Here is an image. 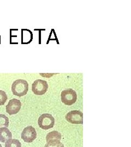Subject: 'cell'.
Wrapping results in <instances>:
<instances>
[{
  "mask_svg": "<svg viewBox=\"0 0 131 147\" xmlns=\"http://www.w3.org/2000/svg\"><path fill=\"white\" fill-rule=\"evenodd\" d=\"M12 138V134L7 127L0 128V142L5 143Z\"/></svg>",
  "mask_w": 131,
  "mask_h": 147,
  "instance_id": "cell-8",
  "label": "cell"
},
{
  "mask_svg": "<svg viewBox=\"0 0 131 147\" xmlns=\"http://www.w3.org/2000/svg\"><path fill=\"white\" fill-rule=\"evenodd\" d=\"M9 126L8 118L3 114H0V128L8 127Z\"/></svg>",
  "mask_w": 131,
  "mask_h": 147,
  "instance_id": "cell-12",
  "label": "cell"
},
{
  "mask_svg": "<svg viewBox=\"0 0 131 147\" xmlns=\"http://www.w3.org/2000/svg\"><path fill=\"white\" fill-rule=\"evenodd\" d=\"M38 125L44 130H48L52 128L55 124V119L54 117L49 113H44L38 118Z\"/></svg>",
  "mask_w": 131,
  "mask_h": 147,
  "instance_id": "cell-2",
  "label": "cell"
},
{
  "mask_svg": "<svg viewBox=\"0 0 131 147\" xmlns=\"http://www.w3.org/2000/svg\"><path fill=\"white\" fill-rule=\"evenodd\" d=\"M61 101L65 105H72L77 99V94L75 90L72 89L64 90L61 94Z\"/></svg>",
  "mask_w": 131,
  "mask_h": 147,
  "instance_id": "cell-3",
  "label": "cell"
},
{
  "mask_svg": "<svg viewBox=\"0 0 131 147\" xmlns=\"http://www.w3.org/2000/svg\"><path fill=\"white\" fill-rule=\"evenodd\" d=\"M29 84L26 80L19 79L16 80L12 86V91L13 95L21 97L27 93Z\"/></svg>",
  "mask_w": 131,
  "mask_h": 147,
  "instance_id": "cell-1",
  "label": "cell"
},
{
  "mask_svg": "<svg viewBox=\"0 0 131 147\" xmlns=\"http://www.w3.org/2000/svg\"><path fill=\"white\" fill-rule=\"evenodd\" d=\"M0 147H2V145L0 144Z\"/></svg>",
  "mask_w": 131,
  "mask_h": 147,
  "instance_id": "cell-14",
  "label": "cell"
},
{
  "mask_svg": "<svg viewBox=\"0 0 131 147\" xmlns=\"http://www.w3.org/2000/svg\"><path fill=\"white\" fill-rule=\"evenodd\" d=\"M37 138V132L32 126L25 127L21 134V138L26 143H31Z\"/></svg>",
  "mask_w": 131,
  "mask_h": 147,
  "instance_id": "cell-6",
  "label": "cell"
},
{
  "mask_svg": "<svg viewBox=\"0 0 131 147\" xmlns=\"http://www.w3.org/2000/svg\"><path fill=\"white\" fill-rule=\"evenodd\" d=\"M21 103L20 101L16 99L10 100L8 104L6 106V112L10 115H16L20 110Z\"/></svg>",
  "mask_w": 131,
  "mask_h": 147,
  "instance_id": "cell-7",
  "label": "cell"
},
{
  "mask_svg": "<svg viewBox=\"0 0 131 147\" xmlns=\"http://www.w3.org/2000/svg\"><path fill=\"white\" fill-rule=\"evenodd\" d=\"M66 119L72 124H83V113L80 111H71L66 116Z\"/></svg>",
  "mask_w": 131,
  "mask_h": 147,
  "instance_id": "cell-5",
  "label": "cell"
},
{
  "mask_svg": "<svg viewBox=\"0 0 131 147\" xmlns=\"http://www.w3.org/2000/svg\"><path fill=\"white\" fill-rule=\"evenodd\" d=\"M5 147H21V144L18 140L11 138L5 142Z\"/></svg>",
  "mask_w": 131,
  "mask_h": 147,
  "instance_id": "cell-10",
  "label": "cell"
},
{
  "mask_svg": "<svg viewBox=\"0 0 131 147\" xmlns=\"http://www.w3.org/2000/svg\"><path fill=\"white\" fill-rule=\"evenodd\" d=\"M48 88L47 82L41 79L36 80L32 85V90L35 94L37 95L44 94L47 91Z\"/></svg>",
  "mask_w": 131,
  "mask_h": 147,
  "instance_id": "cell-4",
  "label": "cell"
},
{
  "mask_svg": "<svg viewBox=\"0 0 131 147\" xmlns=\"http://www.w3.org/2000/svg\"><path fill=\"white\" fill-rule=\"evenodd\" d=\"M47 143L44 147H64L63 144L58 140H51Z\"/></svg>",
  "mask_w": 131,
  "mask_h": 147,
  "instance_id": "cell-11",
  "label": "cell"
},
{
  "mask_svg": "<svg viewBox=\"0 0 131 147\" xmlns=\"http://www.w3.org/2000/svg\"><path fill=\"white\" fill-rule=\"evenodd\" d=\"M7 95L6 94L5 92L0 90V106L4 105L7 101Z\"/></svg>",
  "mask_w": 131,
  "mask_h": 147,
  "instance_id": "cell-13",
  "label": "cell"
},
{
  "mask_svg": "<svg viewBox=\"0 0 131 147\" xmlns=\"http://www.w3.org/2000/svg\"><path fill=\"white\" fill-rule=\"evenodd\" d=\"M61 138L62 136L60 132L56 131H53L48 134L46 136V141L47 142L54 140H58L60 141L61 140Z\"/></svg>",
  "mask_w": 131,
  "mask_h": 147,
  "instance_id": "cell-9",
  "label": "cell"
}]
</instances>
